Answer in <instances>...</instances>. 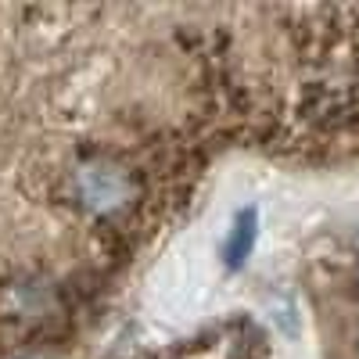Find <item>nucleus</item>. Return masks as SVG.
Listing matches in <instances>:
<instances>
[{
  "label": "nucleus",
  "instance_id": "f03ea898",
  "mask_svg": "<svg viewBox=\"0 0 359 359\" xmlns=\"http://www.w3.org/2000/svg\"><path fill=\"white\" fill-rule=\"evenodd\" d=\"M11 313L18 316V320H33V316H43L47 313V306H50V291L47 287H40L36 280H25V284H15L11 287Z\"/></svg>",
  "mask_w": 359,
  "mask_h": 359
},
{
  "label": "nucleus",
  "instance_id": "39448f33",
  "mask_svg": "<svg viewBox=\"0 0 359 359\" xmlns=\"http://www.w3.org/2000/svg\"><path fill=\"white\" fill-rule=\"evenodd\" d=\"M355 352H359V334H355Z\"/></svg>",
  "mask_w": 359,
  "mask_h": 359
},
{
  "label": "nucleus",
  "instance_id": "20e7f679",
  "mask_svg": "<svg viewBox=\"0 0 359 359\" xmlns=\"http://www.w3.org/2000/svg\"><path fill=\"white\" fill-rule=\"evenodd\" d=\"M22 359H50V355H40V352H33V355H22Z\"/></svg>",
  "mask_w": 359,
  "mask_h": 359
},
{
  "label": "nucleus",
  "instance_id": "f257e3e1",
  "mask_svg": "<svg viewBox=\"0 0 359 359\" xmlns=\"http://www.w3.org/2000/svg\"><path fill=\"white\" fill-rule=\"evenodd\" d=\"M69 194L83 212L115 216L137 198V180L126 165H118L111 158H90L72 169Z\"/></svg>",
  "mask_w": 359,
  "mask_h": 359
},
{
  "label": "nucleus",
  "instance_id": "7ed1b4c3",
  "mask_svg": "<svg viewBox=\"0 0 359 359\" xmlns=\"http://www.w3.org/2000/svg\"><path fill=\"white\" fill-rule=\"evenodd\" d=\"M255 245V212H241L233 223V233H230V245H226V262L230 266H241L248 259Z\"/></svg>",
  "mask_w": 359,
  "mask_h": 359
}]
</instances>
